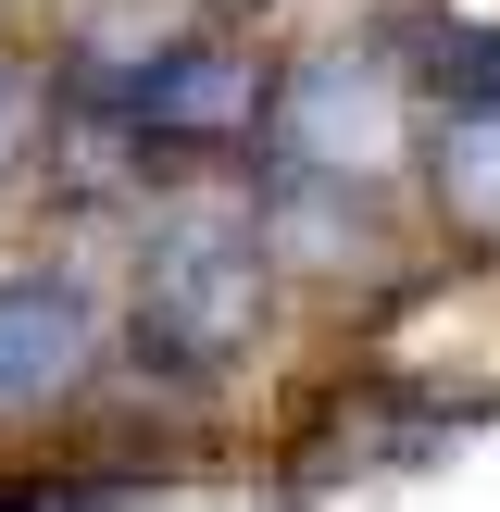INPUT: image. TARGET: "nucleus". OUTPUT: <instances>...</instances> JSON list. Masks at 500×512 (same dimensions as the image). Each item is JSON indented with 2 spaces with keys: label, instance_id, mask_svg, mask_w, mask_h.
Segmentation results:
<instances>
[{
  "label": "nucleus",
  "instance_id": "f257e3e1",
  "mask_svg": "<svg viewBox=\"0 0 500 512\" xmlns=\"http://www.w3.org/2000/svg\"><path fill=\"white\" fill-rule=\"evenodd\" d=\"M275 325V238L263 200L238 175H175L138 200V250H125V375H150L163 400H200L263 350Z\"/></svg>",
  "mask_w": 500,
  "mask_h": 512
},
{
  "label": "nucleus",
  "instance_id": "f03ea898",
  "mask_svg": "<svg viewBox=\"0 0 500 512\" xmlns=\"http://www.w3.org/2000/svg\"><path fill=\"white\" fill-rule=\"evenodd\" d=\"M413 150V75L388 38H313L275 63L250 163H325V175H388Z\"/></svg>",
  "mask_w": 500,
  "mask_h": 512
},
{
  "label": "nucleus",
  "instance_id": "7ed1b4c3",
  "mask_svg": "<svg viewBox=\"0 0 500 512\" xmlns=\"http://www.w3.org/2000/svg\"><path fill=\"white\" fill-rule=\"evenodd\" d=\"M100 350H113V313H100L88 263H63V250L0 263V425L63 413V400L100 375Z\"/></svg>",
  "mask_w": 500,
  "mask_h": 512
},
{
  "label": "nucleus",
  "instance_id": "20e7f679",
  "mask_svg": "<svg viewBox=\"0 0 500 512\" xmlns=\"http://www.w3.org/2000/svg\"><path fill=\"white\" fill-rule=\"evenodd\" d=\"M425 150V200L463 250H500V100H425L413 113Z\"/></svg>",
  "mask_w": 500,
  "mask_h": 512
},
{
  "label": "nucleus",
  "instance_id": "39448f33",
  "mask_svg": "<svg viewBox=\"0 0 500 512\" xmlns=\"http://www.w3.org/2000/svg\"><path fill=\"white\" fill-rule=\"evenodd\" d=\"M38 125H50V75L25 50H0V200L38 188Z\"/></svg>",
  "mask_w": 500,
  "mask_h": 512
},
{
  "label": "nucleus",
  "instance_id": "423d86ee",
  "mask_svg": "<svg viewBox=\"0 0 500 512\" xmlns=\"http://www.w3.org/2000/svg\"><path fill=\"white\" fill-rule=\"evenodd\" d=\"M213 13H263V0H213Z\"/></svg>",
  "mask_w": 500,
  "mask_h": 512
}]
</instances>
